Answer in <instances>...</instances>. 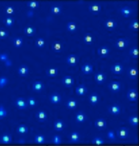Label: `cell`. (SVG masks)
Here are the masks:
<instances>
[{"label":"cell","instance_id":"28","mask_svg":"<svg viewBox=\"0 0 139 146\" xmlns=\"http://www.w3.org/2000/svg\"><path fill=\"white\" fill-rule=\"evenodd\" d=\"M121 12L124 17H128L132 14L133 10L131 8H130L129 7L125 6V7H124L121 8Z\"/></svg>","mask_w":139,"mask_h":146},{"label":"cell","instance_id":"30","mask_svg":"<svg viewBox=\"0 0 139 146\" xmlns=\"http://www.w3.org/2000/svg\"><path fill=\"white\" fill-rule=\"evenodd\" d=\"M84 42L88 45H90L91 44H93V35L90 33H86L84 36Z\"/></svg>","mask_w":139,"mask_h":146},{"label":"cell","instance_id":"11","mask_svg":"<svg viewBox=\"0 0 139 146\" xmlns=\"http://www.w3.org/2000/svg\"><path fill=\"white\" fill-rule=\"evenodd\" d=\"M104 25L107 29L111 31L117 26V22L113 19H108L104 22Z\"/></svg>","mask_w":139,"mask_h":146},{"label":"cell","instance_id":"16","mask_svg":"<svg viewBox=\"0 0 139 146\" xmlns=\"http://www.w3.org/2000/svg\"><path fill=\"white\" fill-rule=\"evenodd\" d=\"M109 112L113 115H119L121 111V108L119 105L116 104H113L108 108Z\"/></svg>","mask_w":139,"mask_h":146},{"label":"cell","instance_id":"6","mask_svg":"<svg viewBox=\"0 0 139 146\" xmlns=\"http://www.w3.org/2000/svg\"><path fill=\"white\" fill-rule=\"evenodd\" d=\"M62 83L65 87L70 88L71 87L75 84V80L72 76L67 75L63 78L62 80Z\"/></svg>","mask_w":139,"mask_h":146},{"label":"cell","instance_id":"24","mask_svg":"<svg viewBox=\"0 0 139 146\" xmlns=\"http://www.w3.org/2000/svg\"><path fill=\"white\" fill-rule=\"evenodd\" d=\"M29 72V69L28 67L25 65L22 64L18 68V73L21 76L25 77L26 76Z\"/></svg>","mask_w":139,"mask_h":146},{"label":"cell","instance_id":"1","mask_svg":"<svg viewBox=\"0 0 139 146\" xmlns=\"http://www.w3.org/2000/svg\"><path fill=\"white\" fill-rule=\"evenodd\" d=\"M16 107L19 110H25L28 106L27 101L22 98H18L15 101Z\"/></svg>","mask_w":139,"mask_h":146},{"label":"cell","instance_id":"44","mask_svg":"<svg viewBox=\"0 0 139 146\" xmlns=\"http://www.w3.org/2000/svg\"><path fill=\"white\" fill-rule=\"evenodd\" d=\"M138 27H139V26H138V20H133L129 25V28L134 31H138Z\"/></svg>","mask_w":139,"mask_h":146},{"label":"cell","instance_id":"23","mask_svg":"<svg viewBox=\"0 0 139 146\" xmlns=\"http://www.w3.org/2000/svg\"><path fill=\"white\" fill-rule=\"evenodd\" d=\"M36 28L32 26H27L24 29V33L28 36H32L36 33Z\"/></svg>","mask_w":139,"mask_h":146},{"label":"cell","instance_id":"55","mask_svg":"<svg viewBox=\"0 0 139 146\" xmlns=\"http://www.w3.org/2000/svg\"><path fill=\"white\" fill-rule=\"evenodd\" d=\"M18 143H20V144H25L26 143V141L25 140H24V139H20L18 141Z\"/></svg>","mask_w":139,"mask_h":146},{"label":"cell","instance_id":"2","mask_svg":"<svg viewBox=\"0 0 139 146\" xmlns=\"http://www.w3.org/2000/svg\"><path fill=\"white\" fill-rule=\"evenodd\" d=\"M89 10L93 14H98L101 10V5L98 2H93L89 6Z\"/></svg>","mask_w":139,"mask_h":146},{"label":"cell","instance_id":"35","mask_svg":"<svg viewBox=\"0 0 139 146\" xmlns=\"http://www.w3.org/2000/svg\"><path fill=\"white\" fill-rule=\"evenodd\" d=\"M129 54L132 58H138L139 52H138V48L137 46H134L131 48L129 51Z\"/></svg>","mask_w":139,"mask_h":146},{"label":"cell","instance_id":"9","mask_svg":"<svg viewBox=\"0 0 139 146\" xmlns=\"http://www.w3.org/2000/svg\"><path fill=\"white\" fill-rule=\"evenodd\" d=\"M110 52V49L107 46H101L99 47L97 50L98 55L102 58L107 57Z\"/></svg>","mask_w":139,"mask_h":146},{"label":"cell","instance_id":"26","mask_svg":"<svg viewBox=\"0 0 139 146\" xmlns=\"http://www.w3.org/2000/svg\"><path fill=\"white\" fill-rule=\"evenodd\" d=\"M79 139H80L79 134L76 131L71 133L69 136L70 142H71V143H77L79 141Z\"/></svg>","mask_w":139,"mask_h":146},{"label":"cell","instance_id":"40","mask_svg":"<svg viewBox=\"0 0 139 146\" xmlns=\"http://www.w3.org/2000/svg\"><path fill=\"white\" fill-rule=\"evenodd\" d=\"M27 5L31 9H34V8H36L39 7V2L37 1L32 0V1H28L27 3Z\"/></svg>","mask_w":139,"mask_h":146},{"label":"cell","instance_id":"20","mask_svg":"<svg viewBox=\"0 0 139 146\" xmlns=\"http://www.w3.org/2000/svg\"><path fill=\"white\" fill-rule=\"evenodd\" d=\"M128 75L132 80H135L138 76V70L136 67H130L128 70Z\"/></svg>","mask_w":139,"mask_h":146},{"label":"cell","instance_id":"4","mask_svg":"<svg viewBox=\"0 0 139 146\" xmlns=\"http://www.w3.org/2000/svg\"><path fill=\"white\" fill-rule=\"evenodd\" d=\"M128 129L126 127H120L116 131L117 136L121 139H126L128 136Z\"/></svg>","mask_w":139,"mask_h":146},{"label":"cell","instance_id":"54","mask_svg":"<svg viewBox=\"0 0 139 146\" xmlns=\"http://www.w3.org/2000/svg\"><path fill=\"white\" fill-rule=\"evenodd\" d=\"M27 16H28V17H32V16H33V15H34V13H33V11L30 10V11H27Z\"/></svg>","mask_w":139,"mask_h":146},{"label":"cell","instance_id":"36","mask_svg":"<svg viewBox=\"0 0 139 146\" xmlns=\"http://www.w3.org/2000/svg\"><path fill=\"white\" fill-rule=\"evenodd\" d=\"M4 22L5 23V26L8 27H11L14 23V19L11 16H7L5 17Z\"/></svg>","mask_w":139,"mask_h":146},{"label":"cell","instance_id":"29","mask_svg":"<svg viewBox=\"0 0 139 146\" xmlns=\"http://www.w3.org/2000/svg\"><path fill=\"white\" fill-rule=\"evenodd\" d=\"M82 71L85 74H89L93 72V66L89 63L84 64L82 67Z\"/></svg>","mask_w":139,"mask_h":146},{"label":"cell","instance_id":"18","mask_svg":"<svg viewBox=\"0 0 139 146\" xmlns=\"http://www.w3.org/2000/svg\"><path fill=\"white\" fill-rule=\"evenodd\" d=\"M88 89L84 84L78 85L76 89V93L79 96H84L87 93Z\"/></svg>","mask_w":139,"mask_h":146},{"label":"cell","instance_id":"46","mask_svg":"<svg viewBox=\"0 0 139 146\" xmlns=\"http://www.w3.org/2000/svg\"><path fill=\"white\" fill-rule=\"evenodd\" d=\"M27 102L28 106H29L31 107H34L36 106L37 104V101L36 99H34L33 97H30L27 100Z\"/></svg>","mask_w":139,"mask_h":146},{"label":"cell","instance_id":"45","mask_svg":"<svg viewBox=\"0 0 139 146\" xmlns=\"http://www.w3.org/2000/svg\"><path fill=\"white\" fill-rule=\"evenodd\" d=\"M8 113L3 105H0V119H3L7 116Z\"/></svg>","mask_w":139,"mask_h":146},{"label":"cell","instance_id":"52","mask_svg":"<svg viewBox=\"0 0 139 146\" xmlns=\"http://www.w3.org/2000/svg\"><path fill=\"white\" fill-rule=\"evenodd\" d=\"M107 137H108V139L112 141L115 140V134H114L113 131H109L107 133Z\"/></svg>","mask_w":139,"mask_h":146},{"label":"cell","instance_id":"13","mask_svg":"<svg viewBox=\"0 0 139 146\" xmlns=\"http://www.w3.org/2000/svg\"><path fill=\"white\" fill-rule=\"evenodd\" d=\"M67 63L71 66H75L78 62V58L75 54H70L67 56Z\"/></svg>","mask_w":139,"mask_h":146},{"label":"cell","instance_id":"49","mask_svg":"<svg viewBox=\"0 0 139 146\" xmlns=\"http://www.w3.org/2000/svg\"><path fill=\"white\" fill-rule=\"evenodd\" d=\"M62 139L59 135H54L52 139V142L56 145H59L62 143Z\"/></svg>","mask_w":139,"mask_h":146},{"label":"cell","instance_id":"50","mask_svg":"<svg viewBox=\"0 0 139 146\" xmlns=\"http://www.w3.org/2000/svg\"><path fill=\"white\" fill-rule=\"evenodd\" d=\"M9 33L5 29L0 28V38H5L8 36Z\"/></svg>","mask_w":139,"mask_h":146},{"label":"cell","instance_id":"33","mask_svg":"<svg viewBox=\"0 0 139 146\" xmlns=\"http://www.w3.org/2000/svg\"><path fill=\"white\" fill-rule=\"evenodd\" d=\"M28 129L25 125H19L16 129V131L19 134H26L28 133Z\"/></svg>","mask_w":139,"mask_h":146},{"label":"cell","instance_id":"7","mask_svg":"<svg viewBox=\"0 0 139 146\" xmlns=\"http://www.w3.org/2000/svg\"><path fill=\"white\" fill-rule=\"evenodd\" d=\"M121 84L118 81L111 82L108 85V88L113 93H118L121 89Z\"/></svg>","mask_w":139,"mask_h":146},{"label":"cell","instance_id":"37","mask_svg":"<svg viewBox=\"0 0 139 146\" xmlns=\"http://www.w3.org/2000/svg\"><path fill=\"white\" fill-rule=\"evenodd\" d=\"M129 123L133 126L138 125V117L137 115H133L129 118Z\"/></svg>","mask_w":139,"mask_h":146},{"label":"cell","instance_id":"27","mask_svg":"<svg viewBox=\"0 0 139 146\" xmlns=\"http://www.w3.org/2000/svg\"><path fill=\"white\" fill-rule=\"evenodd\" d=\"M87 119V116L82 111H79L76 115V121L77 123H81L85 121Z\"/></svg>","mask_w":139,"mask_h":146},{"label":"cell","instance_id":"47","mask_svg":"<svg viewBox=\"0 0 139 146\" xmlns=\"http://www.w3.org/2000/svg\"><path fill=\"white\" fill-rule=\"evenodd\" d=\"M5 14L8 15H11L14 14L15 13V9L11 5H8L5 8Z\"/></svg>","mask_w":139,"mask_h":146},{"label":"cell","instance_id":"3","mask_svg":"<svg viewBox=\"0 0 139 146\" xmlns=\"http://www.w3.org/2000/svg\"><path fill=\"white\" fill-rule=\"evenodd\" d=\"M128 45V41L124 38H119L115 43V46L120 50H123L126 48Z\"/></svg>","mask_w":139,"mask_h":146},{"label":"cell","instance_id":"25","mask_svg":"<svg viewBox=\"0 0 139 146\" xmlns=\"http://www.w3.org/2000/svg\"><path fill=\"white\" fill-rule=\"evenodd\" d=\"M64 123L62 120H57L54 123V128L58 131H62L64 128Z\"/></svg>","mask_w":139,"mask_h":146},{"label":"cell","instance_id":"5","mask_svg":"<svg viewBox=\"0 0 139 146\" xmlns=\"http://www.w3.org/2000/svg\"><path fill=\"white\" fill-rule=\"evenodd\" d=\"M95 127L99 131H103L107 128V122L103 119H98L95 121Z\"/></svg>","mask_w":139,"mask_h":146},{"label":"cell","instance_id":"42","mask_svg":"<svg viewBox=\"0 0 139 146\" xmlns=\"http://www.w3.org/2000/svg\"><path fill=\"white\" fill-rule=\"evenodd\" d=\"M92 143L93 145H97V146L103 145L105 143V141L100 137H96L93 139V141H92Z\"/></svg>","mask_w":139,"mask_h":146},{"label":"cell","instance_id":"53","mask_svg":"<svg viewBox=\"0 0 139 146\" xmlns=\"http://www.w3.org/2000/svg\"><path fill=\"white\" fill-rule=\"evenodd\" d=\"M4 63H5V67H11L12 66V64H13V62H12L11 60H10L9 58L8 60H7L6 61H5Z\"/></svg>","mask_w":139,"mask_h":146},{"label":"cell","instance_id":"15","mask_svg":"<svg viewBox=\"0 0 139 146\" xmlns=\"http://www.w3.org/2000/svg\"><path fill=\"white\" fill-rule=\"evenodd\" d=\"M107 76L104 73L98 72L95 75V80L98 84H102L106 80Z\"/></svg>","mask_w":139,"mask_h":146},{"label":"cell","instance_id":"10","mask_svg":"<svg viewBox=\"0 0 139 146\" xmlns=\"http://www.w3.org/2000/svg\"><path fill=\"white\" fill-rule=\"evenodd\" d=\"M124 67L120 63H116L111 67V71L115 74H120L123 72Z\"/></svg>","mask_w":139,"mask_h":146},{"label":"cell","instance_id":"39","mask_svg":"<svg viewBox=\"0 0 139 146\" xmlns=\"http://www.w3.org/2000/svg\"><path fill=\"white\" fill-rule=\"evenodd\" d=\"M67 30L70 32H75L77 29V25L74 22H70L67 23Z\"/></svg>","mask_w":139,"mask_h":146},{"label":"cell","instance_id":"19","mask_svg":"<svg viewBox=\"0 0 139 146\" xmlns=\"http://www.w3.org/2000/svg\"><path fill=\"white\" fill-rule=\"evenodd\" d=\"M0 142L5 145L10 144L12 142V137L9 134H4L0 137Z\"/></svg>","mask_w":139,"mask_h":146},{"label":"cell","instance_id":"43","mask_svg":"<svg viewBox=\"0 0 139 146\" xmlns=\"http://www.w3.org/2000/svg\"><path fill=\"white\" fill-rule=\"evenodd\" d=\"M9 80L8 78L5 76H1L0 77V88H3L5 87L7 84H8Z\"/></svg>","mask_w":139,"mask_h":146},{"label":"cell","instance_id":"31","mask_svg":"<svg viewBox=\"0 0 139 146\" xmlns=\"http://www.w3.org/2000/svg\"><path fill=\"white\" fill-rule=\"evenodd\" d=\"M66 106L68 109L75 110L77 107V101L74 99H70L67 101Z\"/></svg>","mask_w":139,"mask_h":146},{"label":"cell","instance_id":"22","mask_svg":"<svg viewBox=\"0 0 139 146\" xmlns=\"http://www.w3.org/2000/svg\"><path fill=\"white\" fill-rule=\"evenodd\" d=\"M50 100L53 104H58L61 101L62 98L60 94L57 93H54L50 96Z\"/></svg>","mask_w":139,"mask_h":146},{"label":"cell","instance_id":"17","mask_svg":"<svg viewBox=\"0 0 139 146\" xmlns=\"http://www.w3.org/2000/svg\"><path fill=\"white\" fill-rule=\"evenodd\" d=\"M100 100L99 96L96 93H93L89 96V101L91 104L95 106L98 104Z\"/></svg>","mask_w":139,"mask_h":146},{"label":"cell","instance_id":"21","mask_svg":"<svg viewBox=\"0 0 139 146\" xmlns=\"http://www.w3.org/2000/svg\"><path fill=\"white\" fill-rule=\"evenodd\" d=\"M32 88L34 92L39 93L44 88V84L41 81H36L33 84Z\"/></svg>","mask_w":139,"mask_h":146},{"label":"cell","instance_id":"41","mask_svg":"<svg viewBox=\"0 0 139 146\" xmlns=\"http://www.w3.org/2000/svg\"><path fill=\"white\" fill-rule=\"evenodd\" d=\"M34 141L36 143L38 144H40V145L44 144L45 142V136L42 135H37L35 136Z\"/></svg>","mask_w":139,"mask_h":146},{"label":"cell","instance_id":"51","mask_svg":"<svg viewBox=\"0 0 139 146\" xmlns=\"http://www.w3.org/2000/svg\"><path fill=\"white\" fill-rule=\"evenodd\" d=\"M9 58V56L7 53H1L0 54V61L1 62H5Z\"/></svg>","mask_w":139,"mask_h":146},{"label":"cell","instance_id":"34","mask_svg":"<svg viewBox=\"0 0 139 146\" xmlns=\"http://www.w3.org/2000/svg\"><path fill=\"white\" fill-rule=\"evenodd\" d=\"M13 44L14 47L17 48H20L23 44V39L22 37H16L15 38H14V40H13Z\"/></svg>","mask_w":139,"mask_h":146},{"label":"cell","instance_id":"8","mask_svg":"<svg viewBox=\"0 0 139 146\" xmlns=\"http://www.w3.org/2000/svg\"><path fill=\"white\" fill-rule=\"evenodd\" d=\"M127 98L130 101H136L138 98V93L136 89H130L127 93Z\"/></svg>","mask_w":139,"mask_h":146},{"label":"cell","instance_id":"38","mask_svg":"<svg viewBox=\"0 0 139 146\" xmlns=\"http://www.w3.org/2000/svg\"><path fill=\"white\" fill-rule=\"evenodd\" d=\"M52 13L55 15L60 14L62 12V8L60 6L57 5H53L51 8Z\"/></svg>","mask_w":139,"mask_h":146},{"label":"cell","instance_id":"48","mask_svg":"<svg viewBox=\"0 0 139 146\" xmlns=\"http://www.w3.org/2000/svg\"><path fill=\"white\" fill-rule=\"evenodd\" d=\"M36 46L39 48H42L44 47L45 45V40L43 38L41 37H39L38 38L36 39Z\"/></svg>","mask_w":139,"mask_h":146},{"label":"cell","instance_id":"12","mask_svg":"<svg viewBox=\"0 0 139 146\" xmlns=\"http://www.w3.org/2000/svg\"><path fill=\"white\" fill-rule=\"evenodd\" d=\"M52 49L56 52H60L63 49V44L62 42L59 41H55L52 42L51 45Z\"/></svg>","mask_w":139,"mask_h":146},{"label":"cell","instance_id":"14","mask_svg":"<svg viewBox=\"0 0 139 146\" xmlns=\"http://www.w3.org/2000/svg\"><path fill=\"white\" fill-rule=\"evenodd\" d=\"M36 116V119L39 122H45L47 118L46 112L42 110L38 111Z\"/></svg>","mask_w":139,"mask_h":146},{"label":"cell","instance_id":"32","mask_svg":"<svg viewBox=\"0 0 139 146\" xmlns=\"http://www.w3.org/2000/svg\"><path fill=\"white\" fill-rule=\"evenodd\" d=\"M46 73L48 76L55 77L58 75V69L55 67L47 68L46 70Z\"/></svg>","mask_w":139,"mask_h":146}]
</instances>
